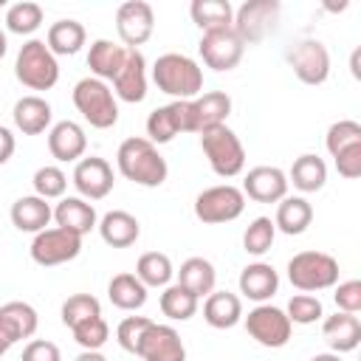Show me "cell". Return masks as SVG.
I'll return each mask as SVG.
<instances>
[{
	"instance_id": "6da1fadb",
	"label": "cell",
	"mask_w": 361,
	"mask_h": 361,
	"mask_svg": "<svg viewBox=\"0 0 361 361\" xmlns=\"http://www.w3.org/2000/svg\"><path fill=\"white\" fill-rule=\"evenodd\" d=\"M116 164H118V172L127 180H133L138 186H147V189L161 186L166 180V175H169V166H166L164 155L147 138H127V141H121V147L116 152Z\"/></svg>"
},
{
	"instance_id": "7a4b0ae2",
	"label": "cell",
	"mask_w": 361,
	"mask_h": 361,
	"mask_svg": "<svg viewBox=\"0 0 361 361\" xmlns=\"http://www.w3.org/2000/svg\"><path fill=\"white\" fill-rule=\"evenodd\" d=\"M152 82L175 102H189L203 90V71L186 54H164L152 65Z\"/></svg>"
},
{
	"instance_id": "3957f363",
	"label": "cell",
	"mask_w": 361,
	"mask_h": 361,
	"mask_svg": "<svg viewBox=\"0 0 361 361\" xmlns=\"http://www.w3.org/2000/svg\"><path fill=\"white\" fill-rule=\"evenodd\" d=\"M73 104L82 113V118L96 130H110L118 121V104L107 82L96 76H85L73 87Z\"/></svg>"
},
{
	"instance_id": "277c9868",
	"label": "cell",
	"mask_w": 361,
	"mask_h": 361,
	"mask_svg": "<svg viewBox=\"0 0 361 361\" xmlns=\"http://www.w3.org/2000/svg\"><path fill=\"white\" fill-rule=\"evenodd\" d=\"M200 149L212 166L214 175L220 178H234L243 172L245 166V149H243V141L237 138V133L226 124L220 127H212V130H203L200 133Z\"/></svg>"
},
{
	"instance_id": "5b68a950",
	"label": "cell",
	"mask_w": 361,
	"mask_h": 361,
	"mask_svg": "<svg viewBox=\"0 0 361 361\" xmlns=\"http://www.w3.org/2000/svg\"><path fill=\"white\" fill-rule=\"evenodd\" d=\"M14 76L28 90H51L59 82V62L42 39H28L17 54Z\"/></svg>"
},
{
	"instance_id": "8992f818",
	"label": "cell",
	"mask_w": 361,
	"mask_h": 361,
	"mask_svg": "<svg viewBox=\"0 0 361 361\" xmlns=\"http://www.w3.org/2000/svg\"><path fill=\"white\" fill-rule=\"evenodd\" d=\"M288 279L305 293L327 290L338 282V262L324 251H299L288 262Z\"/></svg>"
},
{
	"instance_id": "52a82bcc",
	"label": "cell",
	"mask_w": 361,
	"mask_h": 361,
	"mask_svg": "<svg viewBox=\"0 0 361 361\" xmlns=\"http://www.w3.org/2000/svg\"><path fill=\"white\" fill-rule=\"evenodd\" d=\"M243 209H245V195H243V189H237L231 183L209 186L195 197V217L209 226L231 223L243 214Z\"/></svg>"
},
{
	"instance_id": "ba28073f",
	"label": "cell",
	"mask_w": 361,
	"mask_h": 361,
	"mask_svg": "<svg viewBox=\"0 0 361 361\" xmlns=\"http://www.w3.org/2000/svg\"><path fill=\"white\" fill-rule=\"evenodd\" d=\"M79 251H82V237L68 228H59V226L45 228V231L34 234V240H31V259L42 268L71 262L79 257Z\"/></svg>"
},
{
	"instance_id": "9c48e42d",
	"label": "cell",
	"mask_w": 361,
	"mask_h": 361,
	"mask_svg": "<svg viewBox=\"0 0 361 361\" xmlns=\"http://www.w3.org/2000/svg\"><path fill=\"white\" fill-rule=\"evenodd\" d=\"M290 327H293V324H290L288 313L279 310V307H274V305H257V307L245 316V330H248V336H251L257 344L271 347V350L285 347V344L290 341Z\"/></svg>"
},
{
	"instance_id": "30bf717a",
	"label": "cell",
	"mask_w": 361,
	"mask_h": 361,
	"mask_svg": "<svg viewBox=\"0 0 361 361\" xmlns=\"http://www.w3.org/2000/svg\"><path fill=\"white\" fill-rule=\"evenodd\" d=\"M276 20H279V3L276 0H251L234 11L231 28L243 42H259L268 31H274Z\"/></svg>"
},
{
	"instance_id": "8fae6325",
	"label": "cell",
	"mask_w": 361,
	"mask_h": 361,
	"mask_svg": "<svg viewBox=\"0 0 361 361\" xmlns=\"http://www.w3.org/2000/svg\"><path fill=\"white\" fill-rule=\"evenodd\" d=\"M155 28V14L152 6L144 0H127L116 11V31L127 48H138L152 37Z\"/></svg>"
},
{
	"instance_id": "7c38bea8",
	"label": "cell",
	"mask_w": 361,
	"mask_h": 361,
	"mask_svg": "<svg viewBox=\"0 0 361 361\" xmlns=\"http://www.w3.org/2000/svg\"><path fill=\"white\" fill-rule=\"evenodd\" d=\"M200 56L212 71H231L240 65L245 42L234 34V28H223V31H206L200 37Z\"/></svg>"
},
{
	"instance_id": "4fadbf2b",
	"label": "cell",
	"mask_w": 361,
	"mask_h": 361,
	"mask_svg": "<svg viewBox=\"0 0 361 361\" xmlns=\"http://www.w3.org/2000/svg\"><path fill=\"white\" fill-rule=\"evenodd\" d=\"M288 62H290L296 79L305 85H322L330 76V54H327L324 42H319V39L296 42L293 51L288 54Z\"/></svg>"
},
{
	"instance_id": "5bb4252c",
	"label": "cell",
	"mask_w": 361,
	"mask_h": 361,
	"mask_svg": "<svg viewBox=\"0 0 361 361\" xmlns=\"http://www.w3.org/2000/svg\"><path fill=\"white\" fill-rule=\"evenodd\" d=\"M113 166L99 158V155H90V158H79L76 161V169H73V186L76 192L85 197V200H102L113 192Z\"/></svg>"
},
{
	"instance_id": "9a60e30c",
	"label": "cell",
	"mask_w": 361,
	"mask_h": 361,
	"mask_svg": "<svg viewBox=\"0 0 361 361\" xmlns=\"http://www.w3.org/2000/svg\"><path fill=\"white\" fill-rule=\"evenodd\" d=\"M135 355L144 361H186V347H183L175 327L152 322L147 327Z\"/></svg>"
},
{
	"instance_id": "2e32d148",
	"label": "cell",
	"mask_w": 361,
	"mask_h": 361,
	"mask_svg": "<svg viewBox=\"0 0 361 361\" xmlns=\"http://www.w3.org/2000/svg\"><path fill=\"white\" fill-rule=\"evenodd\" d=\"M113 96H118L121 102L138 104L147 96V59L138 48H127V59L118 71V76L113 79Z\"/></svg>"
},
{
	"instance_id": "e0dca14e",
	"label": "cell",
	"mask_w": 361,
	"mask_h": 361,
	"mask_svg": "<svg viewBox=\"0 0 361 361\" xmlns=\"http://www.w3.org/2000/svg\"><path fill=\"white\" fill-rule=\"evenodd\" d=\"M243 195L257 203H279L288 197V175L279 166H254L243 180Z\"/></svg>"
},
{
	"instance_id": "ac0fdd59",
	"label": "cell",
	"mask_w": 361,
	"mask_h": 361,
	"mask_svg": "<svg viewBox=\"0 0 361 361\" xmlns=\"http://www.w3.org/2000/svg\"><path fill=\"white\" fill-rule=\"evenodd\" d=\"M231 113V96L223 90H209L195 99H189V116H192V133H203L212 127L226 124Z\"/></svg>"
},
{
	"instance_id": "d6986e66",
	"label": "cell",
	"mask_w": 361,
	"mask_h": 361,
	"mask_svg": "<svg viewBox=\"0 0 361 361\" xmlns=\"http://www.w3.org/2000/svg\"><path fill=\"white\" fill-rule=\"evenodd\" d=\"M39 327V316L28 302H6L0 305V336L8 344L31 338Z\"/></svg>"
},
{
	"instance_id": "ffe728a7",
	"label": "cell",
	"mask_w": 361,
	"mask_h": 361,
	"mask_svg": "<svg viewBox=\"0 0 361 361\" xmlns=\"http://www.w3.org/2000/svg\"><path fill=\"white\" fill-rule=\"evenodd\" d=\"M48 149L56 161L68 164V161H79L87 149V135L76 121H56L48 130Z\"/></svg>"
},
{
	"instance_id": "44dd1931",
	"label": "cell",
	"mask_w": 361,
	"mask_h": 361,
	"mask_svg": "<svg viewBox=\"0 0 361 361\" xmlns=\"http://www.w3.org/2000/svg\"><path fill=\"white\" fill-rule=\"evenodd\" d=\"M11 223L17 231H28V234H39L45 231V226L51 223L54 217V209L48 200L37 197V195H25V197H17L11 203Z\"/></svg>"
},
{
	"instance_id": "7402d4cb",
	"label": "cell",
	"mask_w": 361,
	"mask_h": 361,
	"mask_svg": "<svg viewBox=\"0 0 361 361\" xmlns=\"http://www.w3.org/2000/svg\"><path fill=\"white\" fill-rule=\"evenodd\" d=\"M322 336L333 353H353L361 344V322L355 313H336L327 316L322 324Z\"/></svg>"
},
{
	"instance_id": "603a6c76",
	"label": "cell",
	"mask_w": 361,
	"mask_h": 361,
	"mask_svg": "<svg viewBox=\"0 0 361 361\" xmlns=\"http://www.w3.org/2000/svg\"><path fill=\"white\" fill-rule=\"evenodd\" d=\"M14 127L23 133V135H39L51 127V118H54V110L51 104L42 99V96H23L14 102Z\"/></svg>"
},
{
	"instance_id": "cb8c5ba5",
	"label": "cell",
	"mask_w": 361,
	"mask_h": 361,
	"mask_svg": "<svg viewBox=\"0 0 361 361\" xmlns=\"http://www.w3.org/2000/svg\"><path fill=\"white\" fill-rule=\"evenodd\" d=\"M276 288H279V274L268 262H251L240 274V293L251 302L265 305V299H271Z\"/></svg>"
},
{
	"instance_id": "d4e9b609",
	"label": "cell",
	"mask_w": 361,
	"mask_h": 361,
	"mask_svg": "<svg viewBox=\"0 0 361 361\" xmlns=\"http://www.w3.org/2000/svg\"><path fill=\"white\" fill-rule=\"evenodd\" d=\"M124 59H127V48H124V45H118V42H113V39H96V42H90L87 68H90V73H93L96 79H102V82L110 79V82H113V79L118 76Z\"/></svg>"
},
{
	"instance_id": "484cf974",
	"label": "cell",
	"mask_w": 361,
	"mask_h": 361,
	"mask_svg": "<svg viewBox=\"0 0 361 361\" xmlns=\"http://www.w3.org/2000/svg\"><path fill=\"white\" fill-rule=\"evenodd\" d=\"M203 319L214 330H228L243 319V302L237 293L228 290H212L203 302Z\"/></svg>"
},
{
	"instance_id": "4316f807",
	"label": "cell",
	"mask_w": 361,
	"mask_h": 361,
	"mask_svg": "<svg viewBox=\"0 0 361 361\" xmlns=\"http://www.w3.org/2000/svg\"><path fill=\"white\" fill-rule=\"evenodd\" d=\"M54 220L59 228H68V231L85 237L96 226V209L85 197H62L54 209Z\"/></svg>"
},
{
	"instance_id": "83f0119b",
	"label": "cell",
	"mask_w": 361,
	"mask_h": 361,
	"mask_svg": "<svg viewBox=\"0 0 361 361\" xmlns=\"http://www.w3.org/2000/svg\"><path fill=\"white\" fill-rule=\"evenodd\" d=\"M99 234H102V240H104L110 248H127V245H133V243L138 240L141 226H138V220H135L130 212L113 209V212H107V214L99 220Z\"/></svg>"
},
{
	"instance_id": "f1b7e54d",
	"label": "cell",
	"mask_w": 361,
	"mask_h": 361,
	"mask_svg": "<svg viewBox=\"0 0 361 361\" xmlns=\"http://www.w3.org/2000/svg\"><path fill=\"white\" fill-rule=\"evenodd\" d=\"M87 34H85V25L79 20H56L51 28H48V51L54 56H73L82 51Z\"/></svg>"
},
{
	"instance_id": "f546056e",
	"label": "cell",
	"mask_w": 361,
	"mask_h": 361,
	"mask_svg": "<svg viewBox=\"0 0 361 361\" xmlns=\"http://www.w3.org/2000/svg\"><path fill=\"white\" fill-rule=\"evenodd\" d=\"M189 14H192V23L203 34L231 28V23H234V8L228 0H195L189 6Z\"/></svg>"
},
{
	"instance_id": "4dcf8cb0",
	"label": "cell",
	"mask_w": 361,
	"mask_h": 361,
	"mask_svg": "<svg viewBox=\"0 0 361 361\" xmlns=\"http://www.w3.org/2000/svg\"><path fill=\"white\" fill-rule=\"evenodd\" d=\"M214 282H217V271L209 259L203 257H189L180 271H178V285H183L189 293H195L197 299L200 296H209L214 290Z\"/></svg>"
},
{
	"instance_id": "1f68e13d",
	"label": "cell",
	"mask_w": 361,
	"mask_h": 361,
	"mask_svg": "<svg viewBox=\"0 0 361 361\" xmlns=\"http://www.w3.org/2000/svg\"><path fill=\"white\" fill-rule=\"evenodd\" d=\"M107 296L118 310H138L147 302V288L135 274H116L107 285Z\"/></svg>"
},
{
	"instance_id": "d6a6232c",
	"label": "cell",
	"mask_w": 361,
	"mask_h": 361,
	"mask_svg": "<svg viewBox=\"0 0 361 361\" xmlns=\"http://www.w3.org/2000/svg\"><path fill=\"white\" fill-rule=\"evenodd\" d=\"M313 220V206L305 197H282L276 206V220L274 226L282 234H302Z\"/></svg>"
},
{
	"instance_id": "836d02e7",
	"label": "cell",
	"mask_w": 361,
	"mask_h": 361,
	"mask_svg": "<svg viewBox=\"0 0 361 361\" xmlns=\"http://www.w3.org/2000/svg\"><path fill=\"white\" fill-rule=\"evenodd\" d=\"M324 180H327V164L319 155L305 152V155H299L293 161L288 183H293L299 192H319L324 186Z\"/></svg>"
},
{
	"instance_id": "e575fe53",
	"label": "cell",
	"mask_w": 361,
	"mask_h": 361,
	"mask_svg": "<svg viewBox=\"0 0 361 361\" xmlns=\"http://www.w3.org/2000/svg\"><path fill=\"white\" fill-rule=\"evenodd\" d=\"M135 276L144 282V288H166L169 279L175 276L172 259L161 251H147L135 262Z\"/></svg>"
},
{
	"instance_id": "d590c367",
	"label": "cell",
	"mask_w": 361,
	"mask_h": 361,
	"mask_svg": "<svg viewBox=\"0 0 361 361\" xmlns=\"http://www.w3.org/2000/svg\"><path fill=\"white\" fill-rule=\"evenodd\" d=\"M197 296L189 293L183 285H166L161 293V313L169 316L172 322H189L197 313Z\"/></svg>"
},
{
	"instance_id": "8d00e7d4",
	"label": "cell",
	"mask_w": 361,
	"mask_h": 361,
	"mask_svg": "<svg viewBox=\"0 0 361 361\" xmlns=\"http://www.w3.org/2000/svg\"><path fill=\"white\" fill-rule=\"evenodd\" d=\"M178 133H180V121H178L175 102L172 104H164V107H155L149 113V118H147V141H152V144H169Z\"/></svg>"
},
{
	"instance_id": "74e56055",
	"label": "cell",
	"mask_w": 361,
	"mask_h": 361,
	"mask_svg": "<svg viewBox=\"0 0 361 361\" xmlns=\"http://www.w3.org/2000/svg\"><path fill=\"white\" fill-rule=\"evenodd\" d=\"M42 25V6L39 3H31V0H20L14 6H8L6 11V28L11 34H34L37 28Z\"/></svg>"
},
{
	"instance_id": "f35d334b",
	"label": "cell",
	"mask_w": 361,
	"mask_h": 361,
	"mask_svg": "<svg viewBox=\"0 0 361 361\" xmlns=\"http://www.w3.org/2000/svg\"><path fill=\"white\" fill-rule=\"evenodd\" d=\"M274 237H276L274 220H271V217H257V220L248 223V228H245V234H243V248H245V254L262 257L265 251H271Z\"/></svg>"
},
{
	"instance_id": "ab89813d",
	"label": "cell",
	"mask_w": 361,
	"mask_h": 361,
	"mask_svg": "<svg viewBox=\"0 0 361 361\" xmlns=\"http://www.w3.org/2000/svg\"><path fill=\"white\" fill-rule=\"evenodd\" d=\"M324 144H327V152H330L333 158L341 155V152L350 149V147H358V144H361V124L353 121V118H341V121L330 124Z\"/></svg>"
},
{
	"instance_id": "60d3db41",
	"label": "cell",
	"mask_w": 361,
	"mask_h": 361,
	"mask_svg": "<svg viewBox=\"0 0 361 361\" xmlns=\"http://www.w3.org/2000/svg\"><path fill=\"white\" fill-rule=\"evenodd\" d=\"M34 183V195L42 197V200H54V197H62L65 189H68V175L59 169V166H39L31 178Z\"/></svg>"
},
{
	"instance_id": "b9f144b4",
	"label": "cell",
	"mask_w": 361,
	"mask_h": 361,
	"mask_svg": "<svg viewBox=\"0 0 361 361\" xmlns=\"http://www.w3.org/2000/svg\"><path fill=\"white\" fill-rule=\"evenodd\" d=\"M93 316H102V305L90 293H73L62 305V324L65 327H76L79 322L93 319Z\"/></svg>"
},
{
	"instance_id": "7bdbcfd3",
	"label": "cell",
	"mask_w": 361,
	"mask_h": 361,
	"mask_svg": "<svg viewBox=\"0 0 361 361\" xmlns=\"http://www.w3.org/2000/svg\"><path fill=\"white\" fill-rule=\"evenodd\" d=\"M71 333H73V338H76V344L82 350H102L107 344V338H110V327H107V322L102 316L79 322L76 327H71Z\"/></svg>"
},
{
	"instance_id": "ee69618b",
	"label": "cell",
	"mask_w": 361,
	"mask_h": 361,
	"mask_svg": "<svg viewBox=\"0 0 361 361\" xmlns=\"http://www.w3.org/2000/svg\"><path fill=\"white\" fill-rule=\"evenodd\" d=\"M285 313H288L290 324H313L316 319H322V302L310 293H296V296H290Z\"/></svg>"
},
{
	"instance_id": "f6af8a7d",
	"label": "cell",
	"mask_w": 361,
	"mask_h": 361,
	"mask_svg": "<svg viewBox=\"0 0 361 361\" xmlns=\"http://www.w3.org/2000/svg\"><path fill=\"white\" fill-rule=\"evenodd\" d=\"M149 324H152V319H147V316H127V319H121L118 327H116V338H118L121 350L135 353Z\"/></svg>"
},
{
	"instance_id": "bcb514c9",
	"label": "cell",
	"mask_w": 361,
	"mask_h": 361,
	"mask_svg": "<svg viewBox=\"0 0 361 361\" xmlns=\"http://www.w3.org/2000/svg\"><path fill=\"white\" fill-rule=\"evenodd\" d=\"M333 299H336V305H338L341 313H358L361 310V282L358 279L338 282Z\"/></svg>"
},
{
	"instance_id": "7dc6e473",
	"label": "cell",
	"mask_w": 361,
	"mask_h": 361,
	"mask_svg": "<svg viewBox=\"0 0 361 361\" xmlns=\"http://www.w3.org/2000/svg\"><path fill=\"white\" fill-rule=\"evenodd\" d=\"M20 361H62L59 355V347L54 341H45V338H34L25 344L23 350V358Z\"/></svg>"
},
{
	"instance_id": "c3c4849f",
	"label": "cell",
	"mask_w": 361,
	"mask_h": 361,
	"mask_svg": "<svg viewBox=\"0 0 361 361\" xmlns=\"http://www.w3.org/2000/svg\"><path fill=\"white\" fill-rule=\"evenodd\" d=\"M333 161H336V169H338V175H341V178L355 180V178L361 175V144H358V147L344 149V152H341V155H336Z\"/></svg>"
},
{
	"instance_id": "681fc988",
	"label": "cell",
	"mask_w": 361,
	"mask_h": 361,
	"mask_svg": "<svg viewBox=\"0 0 361 361\" xmlns=\"http://www.w3.org/2000/svg\"><path fill=\"white\" fill-rule=\"evenodd\" d=\"M14 147H17V144H14V135H11V130L0 124V166H3V164H6L11 155H14Z\"/></svg>"
},
{
	"instance_id": "f907efd6",
	"label": "cell",
	"mask_w": 361,
	"mask_h": 361,
	"mask_svg": "<svg viewBox=\"0 0 361 361\" xmlns=\"http://www.w3.org/2000/svg\"><path fill=\"white\" fill-rule=\"evenodd\" d=\"M73 361H107V358H104L99 350H82V353H79Z\"/></svg>"
},
{
	"instance_id": "816d5d0a",
	"label": "cell",
	"mask_w": 361,
	"mask_h": 361,
	"mask_svg": "<svg viewBox=\"0 0 361 361\" xmlns=\"http://www.w3.org/2000/svg\"><path fill=\"white\" fill-rule=\"evenodd\" d=\"M310 361H341V355H338V353H319V355H313Z\"/></svg>"
},
{
	"instance_id": "f5cc1de1",
	"label": "cell",
	"mask_w": 361,
	"mask_h": 361,
	"mask_svg": "<svg viewBox=\"0 0 361 361\" xmlns=\"http://www.w3.org/2000/svg\"><path fill=\"white\" fill-rule=\"evenodd\" d=\"M6 51H8V39H6V31L0 28V59L6 56Z\"/></svg>"
},
{
	"instance_id": "db71d44e",
	"label": "cell",
	"mask_w": 361,
	"mask_h": 361,
	"mask_svg": "<svg viewBox=\"0 0 361 361\" xmlns=\"http://www.w3.org/2000/svg\"><path fill=\"white\" fill-rule=\"evenodd\" d=\"M350 65H353V76H355V79H358V51H355V54H353V62H350Z\"/></svg>"
},
{
	"instance_id": "11a10c76",
	"label": "cell",
	"mask_w": 361,
	"mask_h": 361,
	"mask_svg": "<svg viewBox=\"0 0 361 361\" xmlns=\"http://www.w3.org/2000/svg\"><path fill=\"white\" fill-rule=\"evenodd\" d=\"M8 347H11V344H8V341H6V338H3V336H0V358H3V355H6V353H8Z\"/></svg>"
},
{
	"instance_id": "9f6ffc18",
	"label": "cell",
	"mask_w": 361,
	"mask_h": 361,
	"mask_svg": "<svg viewBox=\"0 0 361 361\" xmlns=\"http://www.w3.org/2000/svg\"><path fill=\"white\" fill-rule=\"evenodd\" d=\"M3 6H6V0H0V8H3Z\"/></svg>"
}]
</instances>
